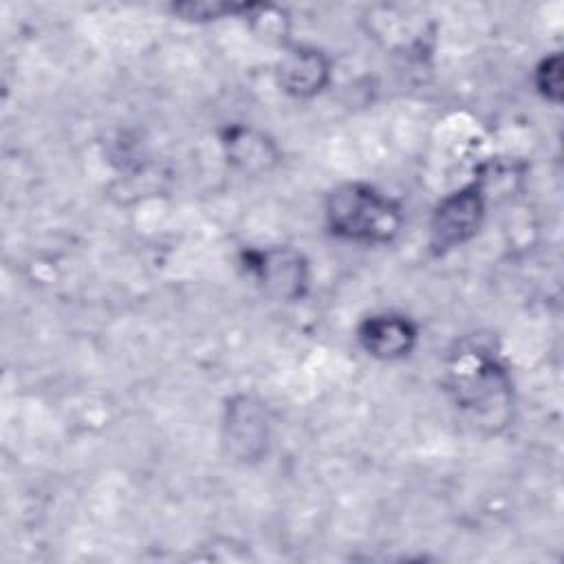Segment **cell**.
<instances>
[{"mask_svg": "<svg viewBox=\"0 0 564 564\" xmlns=\"http://www.w3.org/2000/svg\"><path fill=\"white\" fill-rule=\"evenodd\" d=\"M220 143L225 148L227 161L245 174H260L275 165L278 148L260 130L249 126H229L225 128Z\"/></svg>", "mask_w": 564, "mask_h": 564, "instance_id": "obj_8", "label": "cell"}, {"mask_svg": "<svg viewBox=\"0 0 564 564\" xmlns=\"http://www.w3.org/2000/svg\"><path fill=\"white\" fill-rule=\"evenodd\" d=\"M357 339L366 355L381 361H397L414 350L419 328L405 315L375 313L359 324Z\"/></svg>", "mask_w": 564, "mask_h": 564, "instance_id": "obj_6", "label": "cell"}, {"mask_svg": "<svg viewBox=\"0 0 564 564\" xmlns=\"http://www.w3.org/2000/svg\"><path fill=\"white\" fill-rule=\"evenodd\" d=\"M447 390L463 410L476 416H496L509 403L511 379L487 346H463L449 361Z\"/></svg>", "mask_w": 564, "mask_h": 564, "instance_id": "obj_2", "label": "cell"}, {"mask_svg": "<svg viewBox=\"0 0 564 564\" xmlns=\"http://www.w3.org/2000/svg\"><path fill=\"white\" fill-rule=\"evenodd\" d=\"M278 86L295 99H308L324 90L330 79V59L315 46H286L275 66Z\"/></svg>", "mask_w": 564, "mask_h": 564, "instance_id": "obj_7", "label": "cell"}, {"mask_svg": "<svg viewBox=\"0 0 564 564\" xmlns=\"http://www.w3.org/2000/svg\"><path fill=\"white\" fill-rule=\"evenodd\" d=\"M245 267L267 295L280 302L304 297L308 289V262L293 247H269L245 253Z\"/></svg>", "mask_w": 564, "mask_h": 564, "instance_id": "obj_4", "label": "cell"}, {"mask_svg": "<svg viewBox=\"0 0 564 564\" xmlns=\"http://www.w3.org/2000/svg\"><path fill=\"white\" fill-rule=\"evenodd\" d=\"M485 218V187L480 181L465 185L445 198L430 218V247L434 253H445L471 240Z\"/></svg>", "mask_w": 564, "mask_h": 564, "instance_id": "obj_3", "label": "cell"}, {"mask_svg": "<svg viewBox=\"0 0 564 564\" xmlns=\"http://www.w3.org/2000/svg\"><path fill=\"white\" fill-rule=\"evenodd\" d=\"M535 90L551 104L562 99V53H551L540 59L533 73Z\"/></svg>", "mask_w": 564, "mask_h": 564, "instance_id": "obj_10", "label": "cell"}, {"mask_svg": "<svg viewBox=\"0 0 564 564\" xmlns=\"http://www.w3.org/2000/svg\"><path fill=\"white\" fill-rule=\"evenodd\" d=\"M251 2H216V0H200V2H176L170 11L187 22H216L223 18H245Z\"/></svg>", "mask_w": 564, "mask_h": 564, "instance_id": "obj_9", "label": "cell"}, {"mask_svg": "<svg viewBox=\"0 0 564 564\" xmlns=\"http://www.w3.org/2000/svg\"><path fill=\"white\" fill-rule=\"evenodd\" d=\"M223 443L227 454L240 463L260 460L269 445L267 408L249 394H238L225 405Z\"/></svg>", "mask_w": 564, "mask_h": 564, "instance_id": "obj_5", "label": "cell"}, {"mask_svg": "<svg viewBox=\"0 0 564 564\" xmlns=\"http://www.w3.org/2000/svg\"><path fill=\"white\" fill-rule=\"evenodd\" d=\"M324 218L341 240L359 245H386L401 225V205L368 183H341L326 194Z\"/></svg>", "mask_w": 564, "mask_h": 564, "instance_id": "obj_1", "label": "cell"}]
</instances>
